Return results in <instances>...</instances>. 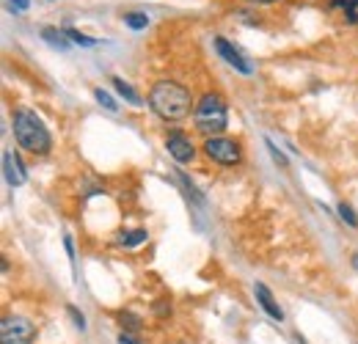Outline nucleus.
I'll return each mask as SVG.
<instances>
[{"instance_id":"nucleus-7","label":"nucleus","mask_w":358,"mask_h":344,"mask_svg":"<svg viewBox=\"0 0 358 344\" xmlns=\"http://www.w3.org/2000/svg\"><path fill=\"white\" fill-rule=\"evenodd\" d=\"M215 50H218V55L224 58L231 69H237V72H243V75H251V72H254V66L245 61V55H243L234 44L226 42L224 36H215Z\"/></svg>"},{"instance_id":"nucleus-17","label":"nucleus","mask_w":358,"mask_h":344,"mask_svg":"<svg viewBox=\"0 0 358 344\" xmlns=\"http://www.w3.org/2000/svg\"><path fill=\"white\" fill-rule=\"evenodd\" d=\"M64 36H69L75 44H83V47H91V44H96V39H91L86 34H80V31H75V28H64Z\"/></svg>"},{"instance_id":"nucleus-22","label":"nucleus","mask_w":358,"mask_h":344,"mask_svg":"<svg viewBox=\"0 0 358 344\" xmlns=\"http://www.w3.org/2000/svg\"><path fill=\"white\" fill-rule=\"evenodd\" d=\"M119 344H141V342H138L135 336H130L127 331H122V334H119Z\"/></svg>"},{"instance_id":"nucleus-1","label":"nucleus","mask_w":358,"mask_h":344,"mask_svg":"<svg viewBox=\"0 0 358 344\" xmlns=\"http://www.w3.org/2000/svg\"><path fill=\"white\" fill-rule=\"evenodd\" d=\"M146 105L163 122H182V119L190 116V108H196L190 91L182 86V83H177V80H169V78L157 80L155 86L149 88Z\"/></svg>"},{"instance_id":"nucleus-12","label":"nucleus","mask_w":358,"mask_h":344,"mask_svg":"<svg viewBox=\"0 0 358 344\" xmlns=\"http://www.w3.org/2000/svg\"><path fill=\"white\" fill-rule=\"evenodd\" d=\"M110 80H113V88H116V91H119L130 105H143V102H141V96L135 94V88L130 86V83H124L122 78H110Z\"/></svg>"},{"instance_id":"nucleus-21","label":"nucleus","mask_w":358,"mask_h":344,"mask_svg":"<svg viewBox=\"0 0 358 344\" xmlns=\"http://www.w3.org/2000/svg\"><path fill=\"white\" fill-rule=\"evenodd\" d=\"M8 3V8H14V14H22V11H28V0H6Z\"/></svg>"},{"instance_id":"nucleus-9","label":"nucleus","mask_w":358,"mask_h":344,"mask_svg":"<svg viewBox=\"0 0 358 344\" xmlns=\"http://www.w3.org/2000/svg\"><path fill=\"white\" fill-rule=\"evenodd\" d=\"M254 295H257V301H259V306L268 311L270 320H275V322H281L284 320V311H281V306L275 303V298H273V292H270L265 284H254Z\"/></svg>"},{"instance_id":"nucleus-4","label":"nucleus","mask_w":358,"mask_h":344,"mask_svg":"<svg viewBox=\"0 0 358 344\" xmlns=\"http://www.w3.org/2000/svg\"><path fill=\"white\" fill-rule=\"evenodd\" d=\"M201 152H204V155H207L213 163L226 166V169H234V166H240V163H243V146H240V141L226 138V135H213V138H204Z\"/></svg>"},{"instance_id":"nucleus-23","label":"nucleus","mask_w":358,"mask_h":344,"mask_svg":"<svg viewBox=\"0 0 358 344\" xmlns=\"http://www.w3.org/2000/svg\"><path fill=\"white\" fill-rule=\"evenodd\" d=\"M64 245H66V254H69V261L75 264V248H72V237H64Z\"/></svg>"},{"instance_id":"nucleus-13","label":"nucleus","mask_w":358,"mask_h":344,"mask_svg":"<svg viewBox=\"0 0 358 344\" xmlns=\"http://www.w3.org/2000/svg\"><path fill=\"white\" fill-rule=\"evenodd\" d=\"M124 25L133 28V31H143L149 25V17L141 14V11H130V14H124Z\"/></svg>"},{"instance_id":"nucleus-20","label":"nucleus","mask_w":358,"mask_h":344,"mask_svg":"<svg viewBox=\"0 0 358 344\" xmlns=\"http://www.w3.org/2000/svg\"><path fill=\"white\" fill-rule=\"evenodd\" d=\"M265 143H268V152H270V157H273V160H275V163H278V166H281V169H287V157H284V155H281V152H278V149H275V146H273V143H270V141H265Z\"/></svg>"},{"instance_id":"nucleus-11","label":"nucleus","mask_w":358,"mask_h":344,"mask_svg":"<svg viewBox=\"0 0 358 344\" xmlns=\"http://www.w3.org/2000/svg\"><path fill=\"white\" fill-rule=\"evenodd\" d=\"M334 8H342L348 22H358V0H331Z\"/></svg>"},{"instance_id":"nucleus-10","label":"nucleus","mask_w":358,"mask_h":344,"mask_svg":"<svg viewBox=\"0 0 358 344\" xmlns=\"http://www.w3.org/2000/svg\"><path fill=\"white\" fill-rule=\"evenodd\" d=\"M146 240H149V231H146V229L122 231V234L116 237V243H119V245H124V248H135V245H141V243H146Z\"/></svg>"},{"instance_id":"nucleus-3","label":"nucleus","mask_w":358,"mask_h":344,"mask_svg":"<svg viewBox=\"0 0 358 344\" xmlns=\"http://www.w3.org/2000/svg\"><path fill=\"white\" fill-rule=\"evenodd\" d=\"M193 127H196V132H201L204 138L224 135V129L229 127V108H226L221 94L207 91L196 102V108H193Z\"/></svg>"},{"instance_id":"nucleus-18","label":"nucleus","mask_w":358,"mask_h":344,"mask_svg":"<svg viewBox=\"0 0 358 344\" xmlns=\"http://www.w3.org/2000/svg\"><path fill=\"white\" fill-rule=\"evenodd\" d=\"M94 99H96L102 108H108V110H119V105L113 102V96H110L108 91H102V88H94Z\"/></svg>"},{"instance_id":"nucleus-26","label":"nucleus","mask_w":358,"mask_h":344,"mask_svg":"<svg viewBox=\"0 0 358 344\" xmlns=\"http://www.w3.org/2000/svg\"><path fill=\"white\" fill-rule=\"evenodd\" d=\"M353 270L358 273V254H353Z\"/></svg>"},{"instance_id":"nucleus-19","label":"nucleus","mask_w":358,"mask_h":344,"mask_svg":"<svg viewBox=\"0 0 358 344\" xmlns=\"http://www.w3.org/2000/svg\"><path fill=\"white\" fill-rule=\"evenodd\" d=\"M66 314H69V317L75 320V325H78L80 331H86V317H83V314H80V311H78L75 306H66Z\"/></svg>"},{"instance_id":"nucleus-8","label":"nucleus","mask_w":358,"mask_h":344,"mask_svg":"<svg viewBox=\"0 0 358 344\" xmlns=\"http://www.w3.org/2000/svg\"><path fill=\"white\" fill-rule=\"evenodd\" d=\"M3 173H6V182H8L11 187L25 185V169H22V160H20L14 152H3Z\"/></svg>"},{"instance_id":"nucleus-24","label":"nucleus","mask_w":358,"mask_h":344,"mask_svg":"<svg viewBox=\"0 0 358 344\" xmlns=\"http://www.w3.org/2000/svg\"><path fill=\"white\" fill-rule=\"evenodd\" d=\"M155 311L163 317V314H171V306H169V303H157V306H155Z\"/></svg>"},{"instance_id":"nucleus-15","label":"nucleus","mask_w":358,"mask_h":344,"mask_svg":"<svg viewBox=\"0 0 358 344\" xmlns=\"http://www.w3.org/2000/svg\"><path fill=\"white\" fill-rule=\"evenodd\" d=\"M336 213H339V217H342V220H345L348 226L358 229V215L353 213V207H350V204H345V201H342V204L336 207Z\"/></svg>"},{"instance_id":"nucleus-16","label":"nucleus","mask_w":358,"mask_h":344,"mask_svg":"<svg viewBox=\"0 0 358 344\" xmlns=\"http://www.w3.org/2000/svg\"><path fill=\"white\" fill-rule=\"evenodd\" d=\"M119 322H122L124 331H141V320L130 311H119Z\"/></svg>"},{"instance_id":"nucleus-25","label":"nucleus","mask_w":358,"mask_h":344,"mask_svg":"<svg viewBox=\"0 0 358 344\" xmlns=\"http://www.w3.org/2000/svg\"><path fill=\"white\" fill-rule=\"evenodd\" d=\"M248 3H257V6H268V3H275V0H248Z\"/></svg>"},{"instance_id":"nucleus-2","label":"nucleus","mask_w":358,"mask_h":344,"mask_svg":"<svg viewBox=\"0 0 358 344\" xmlns=\"http://www.w3.org/2000/svg\"><path fill=\"white\" fill-rule=\"evenodd\" d=\"M11 132H14V141L31 152V155H47L52 149V135L47 124L36 116V110L31 108H17L14 116H11Z\"/></svg>"},{"instance_id":"nucleus-5","label":"nucleus","mask_w":358,"mask_h":344,"mask_svg":"<svg viewBox=\"0 0 358 344\" xmlns=\"http://www.w3.org/2000/svg\"><path fill=\"white\" fill-rule=\"evenodd\" d=\"M36 342V325L28 317L8 314L0 322V344H34Z\"/></svg>"},{"instance_id":"nucleus-6","label":"nucleus","mask_w":358,"mask_h":344,"mask_svg":"<svg viewBox=\"0 0 358 344\" xmlns=\"http://www.w3.org/2000/svg\"><path fill=\"white\" fill-rule=\"evenodd\" d=\"M166 152H169L177 163H182V166L196 160V143H193L190 135L182 132V129H171V132L166 135Z\"/></svg>"},{"instance_id":"nucleus-14","label":"nucleus","mask_w":358,"mask_h":344,"mask_svg":"<svg viewBox=\"0 0 358 344\" xmlns=\"http://www.w3.org/2000/svg\"><path fill=\"white\" fill-rule=\"evenodd\" d=\"M42 36H45V42L55 44L58 50H66V39H64V31H55V28H45V31H42Z\"/></svg>"}]
</instances>
